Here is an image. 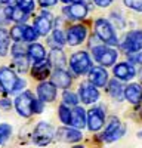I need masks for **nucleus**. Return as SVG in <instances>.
I'll list each match as a JSON object with an SVG mask.
<instances>
[{
  "instance_id": "1",
  "label": "nucleus",
  "mask_w": 142,
  "mask_h": 148,
  "mask_svg": "<svg viewBox=\"0 0 142 148\" xmlns=\"http://www.w3.org/2000/svg\"><path fill=\"white\" fill-rule=\"evenodd\" d=\"M55 138V129L51 123L40 121L36 125L34 132H33V142L39 147H46L49 145Z\"/></svg>"
},
{
  "instance_id": "2",
  "label": "nucleus",
  "mask_w": 142,
  "mask_h": 148,
  "mask_svg": "<svg viewBox=\"0 0 142 148\" xmlns=\"http://www.w3.org/2000/svg\"><path fill=\"white\" fill-rule=\"evenodd\" d=\"M92 55L93 58L98 61V62L102 65V67H111L115 64L117 61V51L113 47H108V46H95L92 49Z\"/></svg>"
},
{
  "instance_id": "3",
  "label": "nucleus",
  "mask_w": 142,
  "mask_h": 148,
  "mask_svg": "<svg viewBox=\"0 0 142 148\" xmlns=\"http://www.w3.org/2000/svg\"><path fill=\"white\" fill-rule=\"evenodd\" d=\"M34 95L30 92V90H25L24 93L18 95L16 99H15V110L18 111V114L21 117H31L34 114V110H33V105H34Z\"/></svg>"
},
{
  "instance_id": "4",
  "label": "nucleus",
  "mask_w": 142,
  "mask_h": 148,
  "mask_svg": "<svg viewBox=\"0 0 142 148\" xmlns=\"http://www.w3.org/2000/svg\"><path fill=\"white\" fill-rule=\"evenodd\" d=\"M70 65L76 74L81 76V74H87L92 70V59L87 55V52H76L74 55H71Z\"/></svg>"
},
{
  "instance_id": "5",
  "label": "nucleus",
  "mask_w": 142,
  "mask_h": 148,
  "mask_svg": "<svg viewBox=\"0 0 142 148\" xmlns=\"http://www.w3.org/2000/svg\"><path fill=\"white\" fill-rule=\"evenodd\" d=\"M123 135H124V127L122 125V121L117 117H111L108 125H106V127H105V130L101 135V139L106 144H110V142H114L117 139H120Z\"/></svg>"
},
{
  "instance_id": "6",
  "label": "nucleus",
  "mask_w": 142,
  "mask_h": 148,
  "mask_svg": "<svg viewBox=\"0 0 142 148\" xmlns=\"http://www.w3.org/2000/svg\"><path fill=\"white\" fill-rule=\"evenodd\" d=\"M95 30H96V36L102 42H105L106 45L115 46L118 43V39L114 33V28L106 19H102V18L98 19L96 24H95Z\"/></svg>"
},
{
  "instance_id": "7",
  "label": "nucleus",
  "mask_w": 142,
  "mask_h": 148,
  "mask_svg": "<svg viewBox=\"0 0 142 148\" xmlns=\"http://www.w3.org/2000/svg\"><path fill=\"white\" fill-rule=\"evenodd\" d=\"M55 136L58 141L67 142V144H76L83 139V133L80 129H76L73 126H62L55 132Z\"/></svg>"
},
{
  "instance_id": "8",
  "label": "nucleus",
  "mask_w": 142,
  "mask_h": 148,
  "mask_svg": "<svg viewBox=\"0 0 142 148\" xmlns=\"http://www.w3.org/2000/svg\"><path fill=\"white\" fill-rule=\"evenodd\" d=\"M122 47L127 53H138L142 51V31H130L126 34Z\"/></svg>"
},
{
  "instance_id": "9",
  "label": "nucleus",
  "mask_w": 142,
  "mask_h": 148,
  "mask_svg": "<svg viewBox=\"0 0 142 148\" xmlns=\"http://www.w3.org/2000/svg\"><path fill=\"white\" fill-rule=\"evenodd\" d=\"M87 37V30L85 25H81V24H77V25H71L67 31V43L70 46H79L80 43H83L86 40Z\"/></svg>"
},
{
  "instance_id": "10",
  "label": "nucleus",
  "mask_w": 142,
  "mask_h": 148,
  "mask_svg": "<svg viewBox=\"0 0 142 148\" xmlns=\"http://www.w3.org/2000/svg\"><path fill=\"white\" fill-rule=\"evenodd\" d=\"M105 125V113L99 108L95 107L89 110L87 113V127L90 132H99Z\"/></svg>"
},
{
  "instance_id": "11",
  "label": "nucleus",
  "mask_w": 142,
  "mask_h": 148,
  "mask_svg": "<svg viewBox=\"0 0 142 148\" xmlns=\"http://www.w3.org/2000/svg\"><path fill=\"white\" fill-rule=\"evenodd\" d=\"M18 79L15 76V73L8 67H2L0 68V88H2L6 93H12L15 89Z\"/></svg>"
},
{
  "instance_id": "12",
  "label": "nucleus",
  "mask_w": 142,
  "mask_h": 148,
  "mask_svg": "<svg viewBox=\"0 0 142 148\" xmlns=\"http://www.w3.org/2000/svg\"><path fill=\"white\" fill-rule=\"evenodd\" d=\"M79 92H80V99H81L83 104L90 105V104H95L99 99V92L96 89V86H93L90 82L80 84Z\"/></svg>"
},
{
  "instance_id": "13",
  "label": "nucleus",
  "mask_w": 142,
  "mask_h": 148,
  "mask_svg": "<svg viewBox=\"0 0 142 148\" xmlns=\"http://www.w3.org/2000/svg\"><path fill=\"white\" fill-rule=\"evenodd\" d=\"M37 96L42 102H52L56 98V86L51 82H42L37 86Z\"/></svg>"
},
{
  "instance_id": "14",
  "label": "nucleus",
  "mask_w": 142,
  "mask_h": 148,
  "mask_svg": "<svg viewBox=\"0 0 142 148\" xmlns=\"http://www.w3.org/2000/svg\"><path fill=\"white\" fill-rule=\"evenodd\" d=\"M34 28L39 33V36H46L52 28V16L49 12L43 10L42 14L34 19Z\"/></svg>"
},
{
  "instance_id": "15",
  "label": "nucleus",
  "mask_w": 142,
  "mask_h": 148,
  "mask_svg": "<svg viewBox=\"0 0 142 148\" xmlns=\"http://www.w3.org/2000/svg\"><path fill=\"white\" fill-rule=\"evenodd\" d=\"M115 79L118 80H132L136 76V67H133L132 64H127V62H120L117 64L113 70Z\"/></svg>"
},
{
  "instance_id": "16",
  "label": "nucleus",
  "mask_w": 142,
  "mask_h": 148,
  "mask_svg": "<svg viewBox=\"0 0 142 148\" xmlns=\"http://www.w3.org/2000/svg\"><path fill=\"white\" fill-rule=\"evenodd\" d=\"M89 82L96 86V88H102L108 83V73L102 67H92V70L89 71Z\"/></svg>"
},
{
  "instance_id": "17",
  "label": "nucleus",
  "mask_w": 142,
  "mask_h": 148,
  "mask_svg": "<svg viewBox=\"0 0 142 148\" xmlns=\"http://www.w3.org/2000/svg\"><path fill=\"white\" fill-rule=\"evenodd\" d=\"M124 98L135 107L141 105V102H142V86L138 84V83H130L124 89Z\"/></svg>"
},
{
  "instance_id": "18",
  "label": "nucleus",
  "mask_w": 142,
  "mask_h": 148,
  "mask_svg": "<svg viewBox=\"0 0 142 148\" xmlns=\"http://www.w3.org/2000/svg\"><path fill=\"white\" fill-rule=\"evenodd\" d=\"M65 14L73 18V19H83L86 15H87V5L85 2H80V0H76V2L71 5V6H67L65 9Z\"/></svg>"
},
{
  "instance_id": "19",
  "label": "nucleus",
  "mask_w": 142,
  "mask_h": 148,
  "mask_svg": "<svg viewBox=\"0 0 142 148\" xmlns=\"http://www.w3.org/2000/svg\"><path fill=\"white\" fill-rule=\"evenodd\" d=\"M87 125V113L85 108L81 107H74L71 110V126L76 129H83Z\"/></svg>"
},
{
  "instance_id": "20",
  "label": "nucleus",
  "mask_w": 142,
  "mask_h": 148,
  "mask_svg": "<svg viewBox=\"0 0 142 148\" xmlns=\"http://www.w3.org/2000/svg\"><path fill=\"white\" fill-rule=\"evenodd\" d=\"M51 74V64L49 61H40V62H34L31 68V76L36 80H46Z\"/></svg>"
},
{
  "instance_id": "21",
  "label": "nucleus",
  "mask_w": 142,
  "mask_h": 148,
  "mask_svg": "<svg viewBox=\"0 0 142 148\" xmlns=\"http://www.w3.org/2000/svg\"><path fill=\"white\" fill-rule=\"evenodd\" d=\"M52 83L55 86H58V88L67 89L71 86V83H73V79H71V76L65 70H55L53 74H52Z\"/></svg>"
},
{
  "instance_id": "22",
  "label": "nucleus",
  "mask_w": 142,
  "mask_h": 148,
  "mask_svg": "<svg viewBox=\"0 0 142 148\" xmlns=\"http://www.w3.org/2000/svg\"><path fill=\"white\" fill-rule=\"evenodd\" d=\"M49 64H51V67H55L56 70H64L65 68L67 59H65L64 52L59 47H55V49L51 51V53H49Z\"/></svg>"
},
{
  "instance_id": "23",
  "label": "nucleus",
  "mask_w": 142,
  "mask_h": 148,
  "mask_svg": "<svg viewBox=\"0 0 142 148\" xmlns=\"http://www.w3.org/2000/svg\"><path fill=\"white\" fill-rule=\"evenodd\" d=\"M27 52H28V56L34 61V62H40V61L46 59V51H44V47L40 43L30 45L28 49H27Z\"/></svg>"
},
{
  "instance_id": "24",
  "label": "nucleus",
  "mask_w": 142,
  "mask_h": 148,
  "mask_svg": "<svg viewBox=\"0 0 142 148\" xmlns=\"http://www.w3.org/2000/svg\"><path fill=\"white\" fill-rule=\"evenodd\" d=\"M108 93L114 98V99L122 101L124 98V90L122 88V83L118 80H110L108 82Z\"/></svg>"
},
{
  "instance_id": "25",
  "label": "nucleus",
  "mask_w": 142,
  "mask_h": 148,
  "mask_svg": "<svg viewBox=\"0 0 142 148\" xmlns=\"http://www.w3.org/2000/svg\"><path fill=\"white\" fill-rule=\"evenodd\" d=\"M9 37L10 34L3 27H0V56H6L9 52Z\"/></svg>"
},
{
  "instance_id": "26",
  "label": "nucleus",
  "mask_w": 142,
  "mask_h": 148,
  "mask_svg": "<svg viewBox=\"0 0 142 148\" xmlns=\"http://www.w3.org/2000/svg\"><path fill=\"white\" fill-rule=\"evenodd\" d=\"M58 117H59V120H61V123L64 126H71V110L65 104L59 105V108H58Z\"/></svg>"
},
{
  "instance_id": "27",
  "label": "nucleus",
  "mask_w": 142,
  "mask_h": 148,
  "mask_svg": "<svg viewBox=\"0 0 142 148\" xmlns=\"http://www.w3.org/2000/svg\"><path fill=\"white\" fill-rule=\"evenodd\" d=\"M10 136H12V126L8 123H2L0 125V145L6 144Z\"/></svg>"
},
{
  "instance_id": "28",
  "label": "nucleus",
  "mask_w": 142,
  "mask_h": 148,
  "mask_svg": "<svg viewBox=\"0 0 142 148\" xmlns=\"http://www.w3.org/2000/svg\"><path fill=\"white\" fill-rule=\"evenodd\" d=\"M12 16V6L0 3V24H8Z\"/></svg>"
},
{
  "instance_id": "29",
  "label": "nucleus",
  "mask_w": 142,
  "mask_h": 148,
  "mask_svg": "<svg viewBox=\"0 0 142 148\" xmlns=\"http://www.w3.org/2000/svg\"><path fill=\"white\" fill-rule=\"evenodd\" d=\"M62 101L67 107H77L79 104V96L74 93V92H70V90H65L64 95H62Z\"/></svg>"
},
{
  "instance_id": "30",
  "label": "nucleus",
  "mask_w": 142,
  "mask_h": 148,
  "mask_svg": "<svg viewBox=\"0 0 142 148\" xmlns=\"http://www.w3.org/2000/svg\"><path fill=\"white\" fill-rule=\"evenodd\" d=\"M16 6L28 15L34 10V0H16Z\"/></svg>"
},
{
  "instance_id": "31",
  "label": "nucleus",
  "mask_w": 142,
  "mask_h": 148,
  "mask_svg": "<svg viewBox=\"0 0 142 148\" xmlns=\"http://www.w3.org/2000/svg\"><path fill=\"white\" fill-rule=\"evenodd\" d=\"M37 37H39V33L36 31L34 27H28V25L24 27V40L25 42H36Z\"/></svg>"
},
{
  "instance_id": "32",
  "label": "nucleus",
  "mask_w": 142,
  "mask_h": 148,
  "mask_svg": "<svg viewBox=\"0 0 142 148\" xmlns=\"http://www.w3.org/2000/svg\"><path fill=\"white\" fill-rule=\"evenodd\" d=\"M14 64L16 65V68L19 71H25L28 68V58L24 56H14Z\"/></svg>"
},
{
  "instance_id": "33",
  "label": "nucleus",
  "mask_w": 142,
  "mask_h": 148,
  "mask_svg": "<svg viewBox=\"0 0 142 148\" xmlns=\"http://www.w3.org/2000/svg\"><path fill=\"white\" fill-rule=\"evenodd\" d=\"M9 34H10V37L15 42H21V40H24V27H21V25L12 27V30L9 31Z\"/></svg>"
},
{
  "instance_id": "34",
  "label": "nucleus",
  "mask_w": 142,
  "mask_h": 148,
  "mask_svg": "<svg viewBox=\"0 0 142 148\" xmlns=\"http://www.w3.org/2000/svg\"><path fill=\"white\" fill-rule=\"evenodd\" d=\"M12 21H16V22H22L27 19V14L25 12H22L18 6L16 8H12V16H10Z\"/></svg>"
},
{
  "instance_id": "35",
  "label": "nucleus",
  "mask_w": 142,
  "mask_h": 148,
  "mask_svg": "<svg viewBox=\"0 0 142 148\" xmlns=\"http://www.w3.org/2000/svg\"><path fill=\"white\" fill-rule=\"evenodd\" d=\"M53 42L56 43L58 47H61V46H64L67 43V39H65V36H64V33L61 30H55L53 31Z\"/></svg>"
},
{
  "instance_id": "36",
  "label": "nucleus",
  "mask_w": 142,
  "mask_h": 148,
  "mask_svg": "<svg viewBox=\"0 0 142 148\" xmlns=\"http://www.w3.org/2000/svg\"><path fill=\"white\" fill-rule=\"evenodd\" d=\"M124 5L133 10H138V12H142V0H123Z\"/></svg>"
},
{
  "instance_id": "37",
  "label": "nucleus",
  "mask_w": 142,
  "mask_h": 148,
  "mask_svg": "<svg viewBox=\"0 0 142 148\" xmlns=\"http://www.w3.org/2000/svg\"><path fill=\"white\" fill-rule=\"evenodd\" d=\"M25 47H24L22 45H14V46H12V55H14V56H24V55H25Z\"/></svg>"
},
{
  "instance_id": "38",
  "label": "nucleus",
  "mask_w": 142,
  "mask_h": 148,
  "mask_svg": "<svg viewBox=\"0 0 142 148\" xmlns=\"http://www.w3.org/2000/svg\"><path fill=\"white\" fill-rule=\"evenodd\" d=\"M27 86V82L25 80H22V79H18V82H16V84H15V89H14V92L12 93H18L19 90H22L24 88Z\"/></svg>"
},
{
  "instance_id": "39",
  "label": "nucleus",
  "mask_w": 142,
  "mask_h": 148,
  "mask_svg": "<svg viewBox=\"0 0 142 148\" xmlns=\"http://www.w3.org/2000/svg\"><path fill=\"white\" fill-rule=\"evenodd\" d=\"M33 110H34V113L36 114H39L43 111V102L40 99H34V105H33Z\"/></svg>"
},
{
  "instance_id": "40",
  "label": "nucleus",
  "mask_w": 142,
  "mask_h": 148,
  "mask_svg": "<svg viewBox=\"0 0 142 148\" xmlns=\"http://www.w3.org/2000/svg\"><path fill=\"white\" fill-rule=\"evenodd\" d=\"M93 2H95V5H98L101 8H106V6H110L114 0H93Z\"/></svg>"
},
{
  "instance_id": "41",
  "label": "nucleus",
  "mask_w": 142,
  "mask_h": 148,
  "mask_svg": "<svg viewBox=\"0 0 142 148\" xmlns=\"http://www.w3.org/2000/svg\"><path fill=\"white\" fill-rule=\"evenodd\" d=\"M58 0H39V3L43 6V8H49V6H53L56 5Z\"/></svg>"
},
{
  "instance_id": "42",
  "label": "nucleus",
  "mask_w": 142,
  "mask_h": 148,
  "mask_svg": "<svg viewBox=\"0 0 142 148\" xmlns=\"http://www.w3.org/2000/svg\"><path fill=\"white\" fill-rule=\"evenodd\" d=\"M12 105H10V101L9 99H0V108L3 110H9Z\"/></svg>"
},
{
  "instance_id": "43",
  "label": "nucleus",
  "mask_w": 142,
  "mask_h": 148,
  "mask_svg": "<svg viewBox=\"0 0 142 148\" xmlns=\"http://www.w3.org/2000/svg\"><path fill=\"white\" fill-rule=\"evenodd\" d=\"M14 2H16V0H0V3H3V5H10Z\"/></svg>"
},
{
  "instance_id": "44",
  "label": "nucleus",
  "mask_w": 142,
  "mask_h": 148,
  "mask_svg": "<svg viewBox=\"0 0 142 148\" xmlns=\"http://www.w3.org/2000/svg\"><path fill=\"white\" fill-rule=\"evenodd\" d=\"M61 2H64V3H71V2H76V0H61Z\"/></svg>"
},
{
  "instance_id": "45",
  "label": "nucleus",
  "mask_w": 142,
  "mask_h": 148,
  "mask_svg": "<svg viewBox=\"0 0 142 148\" xmlns=\"http://www.w3.org/2000/svg\"><path fill=\"white\" fill-rule=\"evenodd\" d=\"M73 148H86V147H83V145H74Z\"/></svg>"
},
{
  "instance_id": "46",
  "label": "nucleus",
  "mask_w": 142,
  "mask_h": 148,
  "mask_svg": "<svg viewBox=\"0 0 142 148\" xmlns=\"http://www.w3.org/2000/svg\"><path fill=\"white\" fill-rule=\"evenodd\" d=\"M138 136H139V138H142V132H139V133H138Z\"/></svg>"
}]
</instances>
